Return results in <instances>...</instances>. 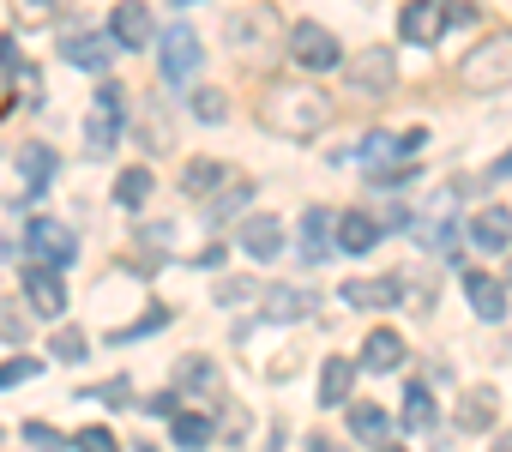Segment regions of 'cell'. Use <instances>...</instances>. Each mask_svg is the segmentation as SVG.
<instances>
[{
    "label": "cell",
    "instance_id": "cell-1",
    "mask_svg": "<svg viewBox=\"0 0 512 452\" xmlns=\"http://www.w3.org/2000/svg\"><path fill=\"white\" fill-rule=\"evenodd\" d=\"M260 109H266V127L284 139H320L332 127V103L314 85H272Z\"/></svg>",
    "mask_w": 512,
    "mask_h": 452
},
{
    "label": "cell",
    "instance_id": "cell-2",
    "mask_svg": "<svg viewBox=\"0 0 512 452\" xmlns=\"http://www.w3.org/2000/svg\"><path fill=\"white\" fill-rule=\"evenodd\" d=\"M458 79H464L470 91H506V85H512V31L476 43V49L464 55V67H458Z\"/></svg>",
    "mask_w": 512,
    "mask_h": 452
},
{
    "label": "cell",
    "instance_id": "cell-3",
    "mask_svg": "<svg viewBox=\"0 0 512 452\" xmlns=\"http://www.w3.org/2000/svg\"><path fill=\"white\" fill-rule=\"evenodd\" d=\"M290 61H296L302 73H332V67L344 61V49H338V37H332L326 25L302 19V25H290Z\"/></svg>",
    "mask_w": 512,
    "mask_h": 452
},
{
    "label": "cell",
    "instance_id": "cell-4",
    "mask_svg": "<svg viewBox=\"0 0 512 452\" xmlns=\"http://www.w3.org/2000/svg\"><path fill=\"white\" fill-rule=\"evenodd\" d=\"M31 254H37L49 272H61V266L79 260V236L67 230L61 217H31Z\"/></svg>",
    "mask_w": 512,
    "mask_h": 452
},
{
    "label": "cell",
    "instance_id": "cell-5",
    "mask_svg": "<svg viewBox=\"0 0 512 452\" xmlns=\"http://www.w3.org/2000/svg\"><path fill=\"white\" fill-rule=\"evenodd\" d=\"M199 61H205L199 37H193L187 25H169V31H163V85H187V79L199 73Z\"/></svg>",
    "mask_w": 512,
    "mask_h": 452
},
{
    "label": "cell",
    "instance_id": "cell-6",
    "mask_svg": "<svg viewBox=\"0 0 512 452\" xmlns=\"http://www.w3.org/2000/svg\"><path fill=\"white\" fill-rule=\"evenodd\" d=\"M121 109H127V91H121V85H103V97H97V109H91V121H85V145H91L97 157L121 139V121H127Z\"/></svg>",
    "mask_w": 512,
    "mask_h": 452
},
{
    "label": "cell",
    "instance_id": "cell-7",
    "mask_svg": "<svg viewBox=\"0 0 512 452\" xmlns=\"http://www.w3.org/2000/svg\"><path fill=\"white\" fill-rule=\"evenodd\" d=\"M440 31H446V0H410L404 19H398V37H404L410 49H434Z\"/></svg>",
    "mask_w": 512,
    "mask_h": 452
},
{
    "label": "cell",
    "instance_id": "cell-8",
    "mask_svg": "<svg viewBox=\"0 0 512 452\" xmlns=\"http://www.w3.org/2000/svg\"><path fill=\"white\" fill-rule=\"evenodd\" d=\"M344 79H350V91H362V97H386V91L398 85V61H392V49H368V55H356V67H350Z\"/></svg>",
    "mask_w": 512,
    "mask_h": 452
},
{
    "label": "cell",
    "instance_id": "cell-9",
    "mask_svg": "<svg viewBox=\"0 0 512 452\" xmlns=\"http://www.w3.org/2000/svg\"><path fill=\"white\" fill-rule=\"evenodd\" d=\"M464 236H470L482 254H506V248H512V205H482V211L464 223Z\"/></svg>",
    "mask_w": 512,
    "mask_h": 452
},
{
    "label": "cell",
    "instance_id": "cell-10",
    "mask_svg": "<svg viewBox=\"0 0 512 452\" xmlns=\"http://www.w3.org/2000/svg\"><path fill=\"white\" fill-rule=\"evenodd\" d=\"M235 242H241L253 260H278V248H284V223H278L272 211H253V217H241Z\"/></svg>",
    "mask_w": 512,
    "mask_h": 452
},
{
    "label": "cell",
    "instance_id": "cell-11",
    "mask_svg": "<svg viewBox=\"0 0 512 452\" xmlns=\"http://www.w3.org/2000/svg\"><path fill=\"white\" fill-rule=\"evenodd\" d=\"M151 37H157L151 7H145V0H121V7H115V25H109V43H121V49H145Z\"/></svg>",
    "mask_w": 512,
    "mask_h": 452
},
{
    "label": "cell",
    "instance_id": "cell-12",
    "mask_svg": "<svg viewBox=\"0 0 512 452\" xmlns=\"http://www.w3.org/2000/svg\"><path fill=\"white\" fill-rule=\"evenodd\" d=\"M25 296H31V308H37L43 320H61V314H67L61 272H49V266H31V272H25Z\"/></svg>",
    "mask_w": 512,
    "mask_h": 452
},
{
    "label": "cell",
    "instance_id": "cell-13",
    "mask_svg": "<svg viewBox=\"0 0 512 452\" xmlns=\"http://www.w3.org/2000/svg\"><path fill=\"white\" fill-rule=\"evenodd\" d=\"M61 55H67L73 67H85V73H103L109 55H115V43L97 37V31H67V37H61Z\"/></svg>",
    "mask_w": 512,
    "mask_h": 452
},
{
    "label": "cell",
    "instance_id": "cell-14",
    "mask_svg": "<svg viewBox=\"0 0 512 452\" xmlns=\"http://www.w3.org/2000/svg\"><path fill=\"white\" fill-rule=\"evenodd\" d=\"M332 242H338L344 254H368V248H380V217H368V211H344V217H338V230H332Z\"/></svg>",
    "mask_w": 512,
    "mask_h": 452
},
{
    "label": "cell",
    "instance_id": "cell-15",
    "mask_svg": "<svg viewBox=\"0 0 512 452\" xmlns=\"http://www.w3.org/2000/svg\"><path fill=\"white\" fill-rule=\"evenodd\" d=\"M464 302L476 308V320H506V284H494L488 272H464Z\"/></svg>",
    "mask_w": 512,
    "mask_h": 452
},
{
    "label": "cell",
    "instance_id": "cell-16",
    "mask_svg": "<svg viewBox=\"0 0 512 452\" xmlns=\"http://www.w3.org/2000/svg\"><path fill=\"white\" fill-rule=\"evenodd\" d=\"M338 302H350V308H392L398 284L392 278H350V284H338Z\"/></svg>",
    "mask_w": 512,
    "mask_h": 452
},
{
    "label": "cell",
    "instance_id": "cell-17",
    "mask_svg": "<svg viewBox=\"0 0 512 452\" xmlns=\"http://www.w3.org/2000/svg\"><path fill=\"white\" fill-rule=\"evenodd\" d=\"M404 362V338L392 332V326H374L368 332V344H362V368H374V374H392Z\"/></svg>",
    "mask_w": 512,
    "mask_h": 452
},
{
    "label": "cell",
    "instance_id": "cell-18",
    "mask_svg": "<svg viewBox=\"0 0 512 452\" xmlns=\"http://www.w3.org/2000/svg\"><path fill=\"white\" fill-rule=\"evenodd\" d=\"M332 248V211H302V260L320 266Z\"/></svg>",
    "mask_w": 512,
    "mask_h": 452
},
{
    "label": "cell",
    "instance_id": "cell-19",
    "mask_svg": "<svg viewBox=\"0 0 512 452\" xmlns=\"http://www.w3.org/2000/svg\"><path fill=\"white\" fill-rule=\"evenodd\" d=\"M175 380H181V386H187L193 398H205V404H217V386H223V380H217V368H211L205 356H187V362L175 368Z\"/></svg>",
    "mask_w": 512,
    "mask_h": 452
},
{
    "label": "cell",
    "instance_id": "cell-20",
    "mask_svg": "<svg viewBox=\"0 0 512 452\" xmlns=\"http://www.w3.org/2000/svg\"><path fill=\"white\" fill-rule=\"evenodd\" d=\"M350 386H356V362L332 356V362L320 368V404H350Z\"/></svg>",
    "mask_w": 512,
    "mask_h": 452
},
{
    "label": "cell",
    "instance_id": "cell-21",
    "mask_svg": "<svg viewBox=\"0 0 512 452\" xmlns=\"http://www.w3.org/2000/svg\"><path fill=\"white\" fill-rule=\"evenodd\" d=\"M19 175H25V193L49 187V181H55V151H49V145H25V151H19Z\"/></svg>",
    "mask_w": 512,
    "mask_h": 452
},
{
    "label": "cell",
    "instance_id": "cell-22",
    "mask_svg": "<svg viewBox=\"0 0 512 452\" xmlns=\"http://www.w3.org/2000/svg\"><path fill=\"white\" fill-rule=\"evenodd\" d=\"M434 416H440V404H434V392L416 380V386L404 392V416H398V422H404L410 434H422V428H434Z\"/></svg>",
    "mask_w": 512,
    "mask_h": 452
},
{
    "label": "cell",
    "instance_id": "cell-23",
    "mask_svg": "<svg viewBox=\"0 0 512 452\" xmlns=\"http://www.w3.org/2000/svg\"><path fill=\"white\" fill-rule=\"evenodd\" d=\"M494 416H500V398H494L488 386H476V392L458 404V428H470V434H476V428H494Z\"/></svg>",
    "mask_w": 512,
    "mask_h": 452
},
{
    "label": "cell",
    "instance_id": "cell-24",
    "mask_svg": "<svg viewBox=\"0 0 512 452\" xmlns=\"http://www.w3.org/2000/svg\"><path fill=\"white\" fill-rule=\"evenodd\" d=\"M223 181V163L217 157H187V169H181V193H211Z\"/></svg>",
    "mask_w": 512,
    "mask_h": 452
},
{
    "label": "cell",
    "instance_id": "cell-25",
    "mask_svg": "<svg viewBox=\"0 0 512 452\" xmlns=\"http://www.w3.org/2000/svg\"><path fill=\"white\" fill-rule=\"evenodd\" d=\"M151 199V169H121V181H115V205L121 211H139Z\"/></svg>",
    "mask_w": 512,
    "mask_h": 452
},
{
    "label": "cell",
    "instance_id": "cell-26",
    "mask_svg": "<svg viewBox=\"0 0 512 452\" xmlns=\"http://www.w3.org/2000/svg\"><path fill=\"white\" fill-rule=\"evenodd\" d=\"M266 302H272V308H266V320H302V314L314 308V296H308V290H284V284H278V290H266Z\"/></svg>",
    "mask_w": 512,
    "mask_h": 452
},
{
    "label": "cell",
    "instance_id": "cell-27",
    "mask_svg": "<svg viewBox=\"0 0 512 452\" xmlns=\"http://www.w3.org/2000/svg\"><path fill=\"white\" fill-rule=\"evenodd\" d=\"M350 434L368 440V446H380L386 440V410L380 404H350Z\"/></svg>",
    "mask_w": 512,
    "mask_h": 452
},
{
    "label": "cell",
    "instance_id": "cell-28",
    "mask_svg": "<svg viewBox=\"0 0 512 452\" xmlns=\"http://www.w3.org/2000/svg\"><path fill=\"white\" fill-rule=\"evenodd\" d=\"M187 109H193V121H205V127H217V121H229V97H223L217 85H199Z\"/></svg>",
    "mask_w": 512,
    "mask_h": 452
},
{
    "label": "cell",
    "instance_id": "cell-29",
    "mask_svg": "<svg viewBox=\"0 0 512 452\" xmlns=\"http://www.w3.org/2000/svg\"><path fill=\"white\" fill-rule=\"evenodd\" d=\"M205 440H211V416H199V410H193V416H175V446L199 452Z\"/></svg>",
    "mask_w": 512,
    "mask_h": 452
},
{
    "label": "cell",
    "instance_id": "cell-30",
    "mask_svg": "<svg viewBox=\"0 0 512 452\" xmlns=\"http://www.w3.org/2000/svg\"><path fill=\"white\" fill-rule=\"evenodd\" d=\"M0 338H7V344H25L31 338V314L19 302H0Z\"/></svg>",
    "mask_w": 512,
    "mask_h": 452
},
{
    "label": "cell",
    "instance_id": "cell-31",
    "mask_svg": "<svg viewBox=\"0 0 512 452\" xmlns=\"http://www.w3.org/2000/svg\"><path fill=\"white\" fill-rule=\"evenodd\" d=\"M13 7H19L25 25H49V19H61V13L73 7V0H13Z\"/></svg>",
    "mask_w": 512,
    "mask_h": 452
},
{
    "label": "cell",
    "instance_id": "cell-32",
    "mask_svg": "<svg viewBox=\"0 0 512 452\" xmlns=\"http://www.w3.org/2000/svg\"><path fill=\"white\" fill-rule=\"evenodd\" d=\"M49 350H55V356H61V362H85V332H79V326H61V332H55V344H49Z\"/></svg>",
    "mask_w": 512,
    "mask_h": 452
},
{
    "label": "cell",
    "instance_id": "cell-33",
    "mask_svg": "<svg viewBox=\"0 0 512 452\" xmlns=\"http://www.w3.org/2000/svg\"><path fill=\"white\" fill-rule=\"evenodd\" d=\"M43 362L37 356H13V362H0V386H19V380H31Z\"/></svg>",
    "mask_w": 512,
    "mask_h": 452
},
{
    "label": "cell",
    "instance_id": "cell-34",
    "mask_svg": "<svg viewBox=\"0 0 512 452\" xmlns=\"http://www.w3.org/2000/svg\"><path fill=\"white\" fill-rule=\"evenodd\" d=\"M163 320H169V314H163V308H151V314H145L139 326H121V332H115V344H133V338H145V332H157Z\"/></svg>",
    "mask_w": 512,
    "mask_h": 452
},
{
    "label": "cell",
    "instance_id": "cell-35",
    "mask_svg": "<svg viewBox=\"0 0 512 452\" xmlns=\"http://www.w3.org/2000/svg\"><path fill=\"white\" fill-rule=\"evenodd\" d=\"M73 446L79 452H115V434L109 428H85V434H73Z\"/></svg>",
    "mask_w": 512,
    "mask_h": 452
},
{
    "label": "cell",
    "instance_id": "cell-36",
    "mask_svg": "<svg viewBox=\"0 0 512 452\" xmlns=\"http://www.w3.org/2000/svg\"><path fill=\"white\" fill-rule=\"evenodd\" d=\"M253 296H260V290H253L247 278H235V284H217V302H223V308H235V302H253Z\"/></svg>",
    "mask_w": 512,
    "mask_h": 452
},
{
    "label": "cell",
    "instance_id": "cell-37",
    "mask_svg": "<svg viewBox=\"0 0 512 452\" xmlns=\"http://www.w3.org/2000/svg\"><path fill=\"white\" fill-rule=\"evenodd\" d=\"M235 205H247V181H235V187H229V193H223V199L211 205V223H223V217H229Z\"/></svg>",
    "mask_w": 512,
    "mask_h": 452
},
{
    "label": "cell",
    "instance_id": "cell-38",
    "mask_svg": "<svg viewBox=\"0 0 512 452\" xmlns=\"http://www.w3.org/2000/svg\"><path fill=\"white\" fill-rule=\"evenodd\" d=\"M25 440H31V446H67V434L49 428V422H25Z\"/></svg>",
    "mask_w": 512,
    "mask_h": 452
},
{
    "label": "cell",
    "instance_id": "cell-39",
    "mask_svg": "<svg viewBox=\"0 0 512 452\" xmlns=\"http://www.w3.org/2000/svg\"><path fill=\"white\" fill-rule=\"evenodd\" d=\"M446 25H476V7H470V0H452V7H446Z\"/></svg>",
    "mask_w": 512,
    "mask_h": 452
},
{
    "label": "cell",
    "instance_id": "cell-40",
    "mask_svg": "<svg viewBox=\"0 0 512 452\" xmlns=\"http://www.w3.org/2000/svg\"><path fill=\"white\" fill-rule=\"evenodd\" d=\"M145 410H151V416H175V398H169V392H157V398H151Z\"/></svg>",
    "mask_w": 512,
    "mask_h": 452
},
{
    "label": "cell",
    "instance_id": "cell-41",
    "mask_svg": "<svg viewBox=\"0 0 512 452\" xmlns=\"http://www.w3.org/2000/svg\"><path fill=\"white\" fill-rule=\"evenodd\" d=\"M308 452H338V446L332 440H308Z\"/></svg>",
    "mask_w": 512,
    "mask_h": 452
},
{
    "label": "cell",
    "instance_id": "cell-42",
    "mask_svg": "<svg viewBox=\"0 0 512 452\" xmlns=\"http://www.w3.org/2000/svg\"><path fill=\"white\" fill-rule=\"evenodd\" d=\"M494 452H512V434H500V440H494Z\"/></svg>",
    "mask_w": 512,
    "mask_h": 452
},
{
    "label": "cell",
    "instance_id": "cell-43",
    "mask_svg": "<svg viewBox=\"0 0 512 452\" xmlns=\"http://www.w3.org/2000/svg\"><path fill=\"white\" fill-rule=\"evenodd\" d=\"M494 175H512V157H506V163H500V169H494Z\"/></svg>",
    "mask_w": 512,
    "mask_h": 452
},
{
    "label": "cell",
    "instance_id": "cell-44",
    "mask_svg": "<svg viewBox=\"0 0 512 452\" xmlns=\"http://www.w3.org/2000/svg\"><path fill=\"white\" fill-rule=\"evenodd\" d=\"M380 452H404V446H380Z\"/></svg>",
    "mask_w": 512,
    "mask_h": 452
},
{
    "label": "cell",
    "instance_id": "cell-45",
    "mask_svg": "<svg viewBox=\"0 0 512 452\" xmlns=\"http://www.w3.org/2000/svg\"><path fill=\"white\" fill-rule=\"evenodd\" d=\"M175 7H193V0H175Z\"/></svg>",
    "mask_w": 512,
    "mask_h": 452
},
{
    "label": "cell",
    "instance_id": "cell-46",
    "mask_svg": "<svg viewBox=\"0 0 512 452\" xmlns=\"http://www.w3.org/2000/svg\"><path fill=\"white\" fill-rule=\"evenodd\" d=\"M139 452H157V446H139Z\"/></svg>",
    "mask_w": 512,
    "mask_h": 452
},
{
    "label": "cell",
    "instance_id": "cell-47",
    "mask_svg": "<svg viewBox=\"0 0 512 452\" xmlns=\"http://www.w3.org/2000/svg\"><path fill=\"white\" fill-rule=\"evenodd\" d=\"M506 284H512V266H506Z\"/></svg>",
    "mask_w": 512,
    "mask_h": 452
}]
</instances>
